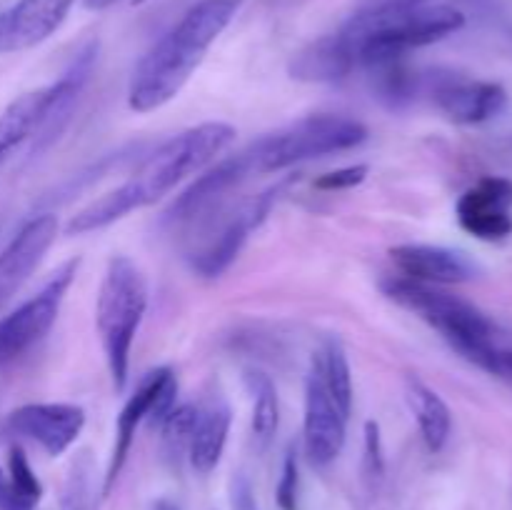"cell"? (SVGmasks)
Here are the masks:
<instances>
[{
    "label": "cell",
    "instance_id": "obj_1",
    "mask_svg": "<svg viewBox=\"0 0 512 510\" xmlns=\"http://www.w3.org/2000/svg\"><path fill=\"white\" fill-rule=\"evenodd\" d=\"M233 140L235 128L228 123H203L173 135L160 148H155L123 185L78 210L70 218L68 233H93L108 228L110 223L125 218L133 210L155 205L173 193L185 178L213 163Z\"/></svg>",
    "mask_w": 512,
    "mask_h": 510
},
{
    "label": "cell",
    "instance_id": "obj_2",
    "mask_svg": "<svg viewBox=\"0 0 512 510\" xmlns=\"http://www.w3.org/2000/svg\"><path fill=\"white\" fill-rule=\"evenodd\" d=\"M238 8L240 0H198L138 63L128 88L130 108L135 113H153L170 103L198 70L208 48L228 28Z\"/></svg>",
    "mask_w": 512,
    "mask_h": 510
},
{
    "label": "cell",
    "instance_id": "obj_3",
    "mask_svg": "<svg viewBox=\"0 0 512 510\" xmlns=\"http://www.w3.org/2000/svg\"><path fill=\"white\" fill-rule=\"evenodd\" d=\"M463 25V10L448 3L358 8L338 35L353 55L355 70H363L380 60L408 58L413 50L448 38Z\"/></svg>",
    "mask_w": 512,
    "mask_h": 510
},
{
    "label": "cell",
    "instance_id": "obj_4",
    "mask_svg": "<svg viewBox=\"0 0 512 510\" xmlns=\"http://www.w3.org/2000/svg\"><path fill=\"white\" fill-rule=\"evenodd\" d=\"M383 290L400 308L410 310L423 318L430 328L438 330L448 340L450 348L458 350L465 360L493 373L495 358L503 343L498 338V328L483 310L458 295L408 278L385 280Z\"/></svg>",
    "mask_w": 512,
    "mask_h": 510
},
{
    "label": "cell",
    "instance_id": "obj_5",
    "mask_svg": "<svg viewBox=\"0 0 512 510\" xmlns=\"http://www.w3.org/2000/svg\"><path fill=\"white\" fill-rule=\"evenodd\" d=\"M148 310V283L143 270L128 255H115L100 280L95 303V328L103 345L110 380L118 393L128 385L130 350Z\"/></svg>",
    "mask_w": 512,
    "mask_h": 510
},
{
    "label": "cell",
    "instance_id": "obj_6",
    "mask_svg": "<svg viewBox=\"0 0 512 510\" xmlns=\"http://www.w3.org/2000/svg\"><path fill=\"white\" fill-rule=\"evenodd\" d=\"M365 138H368V128L360 120L345 118V115H308L288 128L258 138L248 148L240 150V155L253 178V175L280 173L303 160L358 148L360 143H365Z\"/></svg>",
    "mask_w": 512,
    "mask_h": 510
},
{
    "label": "cell",
    "instance_id": "obj_7",
    "mask_svg": "<svg viewBox=\"0 0 512 510\" xmlns=\"http://www.w3.org/2000/svg\"><path fill=\"white\" fill-rule=\"evenodd\" d=\"M78 268V258L63 263L33 298H28L13 313L0 318V370L18 363L48 335V330L58 320L60 305H63L65 293L78 275Z\"/></svg>",
    "mask_w": 512,
    "mask_h": 510
},
{
    "label": "cell",
    "instance_id": "obj_8",
    "mask_svg": "<svg viewBox=\"0 0 512 510\" xmlns=\"http://www.w3.org/2000/svg\"><path fill=\"white\" fill-rule=\"evenodd\" d=\"M175 395H178V378H175V373L170 368H158L145 375L138 388H135V393L125 400L123 410H120L118 420H115L113 453H110V463L103 478V490H100L103 498L110 495V490L118 483L140 425L145 420H153L158 425L163 423L170 410L175 408Z\"/></svg>",
    "mask_w": 512,
    "mask_h": 510
},
{
    "label": "cell",
    "instance_id": "obj_9",
    "mask_svg": "<svg viewBox=\"0 0 512 510\" xmlns=\"http://www.w3.org/2000/svg\"><path fill=\"white\" fill-rule=\"evenodd\" d=\"M345 420H348V415L338 408L330 390L325 388L318 368L310 365L308 380H305L303 418V448L310 465L325 468L343 453Z\"/></svg>",
    "mask_w": 512,
    "mask_h": 510
},
{
    "label": "cell",
    "instance_id": "obj_10",
    "mask_svg": "<svg viewBox=\"0 0 512 510\" xmlns=\"http://www.w3.org/2000/svg\"><path fill=\"white\" fill-rule=\"evenodd\" d=\"M13 435L33 440L50 458L63 455L85 428V410L73 403H28L5 420Z\"/></svg>",
    "mask_w": 512,
    "mask_h": 510
},
{
    "label": "cell",
    "instance_id": "obj_11",
    "mask_svg": "<svg viewBox=\"0 0 512 510\" xmlns=\"http://www.w3.org/2000/svg\"><path fill=\"white\" fill-rule=\"evenodd\" d=\"M288 183L290 180H285V183L265 190L263 195H258V198L250 200L248 205L235 210V213L215 230L213 238H208L203 243V248L195 250L193 260H190L195 273L203 275V278H218L220 273H225V270L230 268V263L238 258L240 248H243V243L248 240L250 230L258 228L260 220H265V215L270 213L273 203L278 200V193Z\"/></svg>",
    "mask_w": 512,
    "mask_h": 510
},
{
    "label": "cell",
    "instance_id": "obj_12",
    "mask_svg": "<svg viewBox=\"0 0 512 510\" xmlns=\"http://www.w3.org/2000/svg\"><path fill=\"white\" fill-rule=\"evenodd\" d=\"M435 105L448 115L453 123L480 125L493 120L508 103L503 85L490 80H468L450 73L425 75Z\"/></svg>",
    "mask_w": 512,
    "mask_h": 510
},
{
    "label": "cell",
    "instance_id": "obj_13",
    "mask_svg": "<svg viewBox=\"0 0 512 510\" xmlns=\"http://www.w3.org/2000/svg\"><path fill=\"white\" fill-rule=\"evenodd\" d=\"M455 215L465 233L478 240H503L512 233V180L480 178L460 195Z\"/></svg>",
    "mask_w": 512,
    "mask_h": 510
},
{
    "label": "cell",
    "instance_id": "obj_14",
    "mask_svg": "<svg viewBox=\"0 0 512 510\" xmlns=\"http://www.w3.org/2000/svg\"><path fill=\"white\" fill-rule=\"evenodd\" d=\"M58 235V218L50 213L28 220L15 238L0 250V310L38 270Z\"/></svg>",
    "mask_w": 512,
    "mask_h": 510
},
{
    "label": "cell",
    "instance_id": "obj_15",
    "mask_svg": "<svg viewBox=\"0 0 512 510\" xmlns=\"http://www.w3.org/2000/svg\"><path fill=\"white\" fill-rule=\"evenodd\" d=\"M248 178V165H245L240 153L220 160L215 168H210L208 173L195 178V183H190L188 188L175 198V203L170 205L168 213H165V220L173 225H183L205 218V215H210V210L218 208V205L228 198L230 190L243 185Z\"/></svg>",
    "mask_w": 512,
    "mask_h": 510
},
{
    "label": "cell",
    "instance_id": "obj_16",
    "mask_svg": "<svg viewBox=\"0 0 512 510\" xmlns=\"http://www.w3.org/2000/svg\"><path fill=\"white\" fill-rule=\"evenodd\" d=\"M390 258L403 278L425 285H455L478 275V265L468 255L460 250L440 248V245H398L390 250Z\"/></svg>",
    "mask_w": 512,
    "mask_h": 510
},
{
    "label": "cell",
    "instance_id": "obj_17",
    "mask_svg": "<svg viewBox=\"0 0 512 510\" xmlns=\"http://www.w3.org/2000/svg\"><path fill=\"white\" fill-rule=\"evenodd\" d=\"M75 0H18L3 13L0 53L28 50L48 40L68 18Z\"/></svg>",
    "mask_w": 512,
    "mask_h": 510
},
{
    "label": "cell",
    "instance_id": "obj_18",
    "mask_svg": "<svg viewBox=\"0 0 512 510\" xmlns=\"http://www.w3.org/2000/svg\"><path fill=\"white\" fill-rule=\"evenodd\" d=\"M95 65V45H88L78 58L73 60L68 73L58 80V83L50 85V98L45 105L43 115H40V123L33 133V155L45 150L48 145H53L58 140V135L63 133V128L68 125L70 113H73V105L78 100L80 90L88 83L90 73H93Z\"/></svg>",
    "mask_w": 512,
    "mask_h": 510
},
{
    "label": "cell",
    "instance_id": "obj_19",
    "mask_svg": "<svg viewBox=\"0 0 512 510\" xmlns=\"http://www.w3.org/2000/svg\"><path fill=\"white\" fill-rule=\"evenodd\" d=\"M230 420L233 415L220 395H210L203 405H198V420H195L188 450V460L195 473L208 475L218 468L225 453V443H228Z\"/></svg>",
    "mask_w": 512,
    "mask_h": 510
},
{
    "label": "cell",
    "instance_id": "obj_20",
    "mask_svg": "<svg viewBox=\"0 0 512 510\" xmlns=\"http://www.w3.org/2000/svg\"><path fill=\"white\" fill-rule=\"evenodd\" d=\"M355 70V60L338 33L323 35L293 55L290 78L303 83H338Z\"/></svg>",
    "mask_w": 512,
    "mask_h": 510
},
{
    "label": "cell",
    "instance_id": "obj_21",
    "mask_svg": "<svg viewBox=\"0 0 512 510\" xmlns=\"http://www.w3.org/2000/svg\"><path fill=\"white\" fill-rule=\"evenodd\" d=\"M363 73L373 90V98H378L390 110L408 108L425 85V75L418 73L408 63V58L380 60V63L365 65Z\"/></svg>",
    "mask_w": 512,
    "mask_h": 510
},
{
    "label": "cell",
    "instance_id": "obj_22",
    "mask_svg": "<svg viewBox=\"0 0 512 510\" xmlns=\"http://www.w3.org/2000/svg\"><path fill=\"white\" fill-rule=\"evenodd\" d=\"M405 400H408L410 410L418 420L423 443L428 445L430 453H440L448 445L450 433H453V415H450L448 403L415 375L405 378Z\"/></svg>",
    "mask_w": 512,
    "mask_h": 510
},
{
    "label": "cell",
    "instance_id": "obj_23",
    "mask_svg": "<svg viewBox=\"0 0 512 510\" xmlns=\"http://www.w3.org/2000/svg\"><path fill=\"white\" fill-rule=\"evenodd\" d=\"M48 98L50 85L48 88H38L20 95L18 100H13V103L0 113V165L5 163V158H8L15 148H20L25 140L33 138L35 128H38L40 123V115H43L45 105H48Z\"/></svg>",
    "mask_w": 512,
    "mask_h": 510
},
{
    "label": "cell",
    "instance_id": "obj_24",
    "mask_svg": "<svg viewBox=\"0 0 512 510\" xmlns=\"http://www.w3.org/2000/svg\"><path fill=\"white\" fill-rule=\"evenodd\" d=\"M245 388H248L250 403H253V413H250L253 438L258 440L260 448H268V443L278 433L280 423L278 390H275V383L268 373L255 368L245 370Z\"/></svg>",
    "mask_w": 512,
    "mask_h": 510
},
{
    "label": "cell",
    "instance_id": "obj_25",
    "mask_svg": "<svg viewBox=\"0 0 512 510\" xmlns=\"http://www.w3.org/2000/svg\"><path fill=\"white\" fill-rule=\"evenodd\" d=\"M313 365L318 368L320 378H323L325 388L330 390L338 408L345 415H350V408H353V378H350V363L343 345L338 340H328L323 353L313 358Z\"/></svg>",
    "mask_w": 512,
    "mask_h": 510
},
{
    "label": "cell",
    "instance_id": "obj_26",
    "mask_svg": "<svg viewBox=\"0 0 512 510\" xmlns=\"http://www.w3.org/2000/svg\"><path fill=\"white\" fill-rule=\"evenodd\" d=\"M60 510H98V490H95V465L88 450L75 455L65 475Z\"/></svg>",
    "mask_w": 512,
    "mask_h": 510
},
{
    "label": "cell",
    "instance_id": "obj_27",
    "mask_svg": "<svg viewBox=\"0 0 512 510\" xmlns=\"http://www.w3.org/2000/svg\"><path fill=\"white\" fill-rule=\"evenodd\" d=\"M195 420H198V405L185 403L170 410L168 418L160 423V445H163V455L170 463H178L183 455H188Z\"/></svg>",
    "mask_w": 512,
    "mask_h": 510
},
{
    "label": "cell",
    "instance_id": "obj_28",
    "mask_svg": "<svg viewBox=\"0 0 512 510\" xmlns=\"http://www.w3.org/2000/svg\"><path fill=\"white\" fill-rule=\"evenodd\" d=\"M8 480L13 488L15 500L23 505V510H35V505L43 498V485H40L38 475L30 468L28 455L23 448H10L8 455Z\"/></svg>",
    "mask_w": 512,
    "mask_h": 510
},
{
    "label": "cell",
    "instance_id": "obj_29",
    "mask_svg": "<svg viewBox=\"0 0 512 510\" xmlns=\"http://www.w3.org/2000/svg\"><path fill=\"white\" fill-rule=\"evenodd\" d=\"M298 488H300L298 450L290 445L283 460V470H280L278 488H275V500H278L280 510H298Z\"/></svg>",
    "mask_w": 512,
    "mask_h": 510
},
{
    "label": "cell",
    "instance_id": "obj_30",
    "mask_svg": "<svg viewBox=\"0 0 512 510\" xmlns=\"http://www.w3.org/2000/svg\"><path fill=\"white\" fill-rule=\"evenodd\" d=\"M365 178H368V165H350V168H338L320 175L313 185L318 190H328V193H333V190L355 188V185L363 183Z\"/></svg>",
    "mask_w": 512,
    "mask_h": 510
},
{
    "label": "cell",
    "instance_id": "obj_31",
    "mask_svg": "<svg viewBox=\"0 0 512 510\" xmlns=\"http://www.w3.org/2000/svg\"><path fill=\"white\" fill-rule=\"evenodd\" d=\"M365 468H368L370 478H380L385 470L383 440H380V425L375 420L365 423Z\"/></svg>",
    "mask_w": 512,
    "mask_h": 510
},
{
    "label": "cell",
    "instance_id": "obj_32",
    "mask_svg": "<svg viewBox=\"0 0 512 510\" xmlns=\"http://www.w3.org/2000/svg\"><path fill=\"white\" fill-rule=\"evenodd\" d=\"M230 508L233 510H260L258 498H255L253 483L245 473L233 475L230 480Z\"/></svg>",
    "mask_w": 512,
    "mask_h": 510
},
{
    "label": "cell",
    "instance_id": "obj_33",
    "mask_svg": "<svg viewBox=\"0 0 512 510\" xmlns=\"http://www.w3.org/2000/svg\"><path fill=\"white\" fill-rule=\"evenodd\" d=\"M493 375H498V378H505L508 383H512V345H500L498 358H495V365H493Z\"/></svg>",
    "mask_w": 512,
    "mask_h": 510
},
{
    "label": "cell",
    "instance_id": "obj_34",
    "mask_svg": "<svg viewBox=\"0 0 512 510\" xmlns=\"http://www.w3.org/2000/svg\"><path fill=\"white\" fill-rule=\"evenodd\" d=\"M0 510H23V505L15 500L8 473L3 470V465H0Z\"/></svg>",
    "mask_w": 512,
    "mask_h": 510
},
{
    "label": "cell",
    "instance_id": "obj_35",
    "mask_svg": "<svg viewBox=\"0 0 512 510\" xmlns=\"http://www.w3.org/2000/svg\"><path fill=\"white\" fill-rule=\"evenodd\" d=\"M438 0H363L360 8H400V5H430Z\"/></svg>",
    "mask_w": 512,
    "mask_h": 510
},
{
    "label": "cell",
    "instance_id": "obj_36",
    "mask_svg": "<svg viewBox=\"0 0 512 510\" xmlns=\"http://www.w3.org/2000/svg\"><path fill=\"white\" fill-rule=\"evenodd\" d=\"M115 3H120V0H83V5L88 10H105Z\"/></svg>",
    "mask_w": 512,
    "mask_h": 510
},
{
    "label": "cell",
    "instance_id": "obj_37",
    "mask_svg": "<svg viewBox=\"0 0 512 510\" xmlns=\"http://www.w3.org/2000/svg\"><path fill=\"white\" fill-rule=\"evenodd\" d=\"M153 510H180V508L173 503V500L160 498V500H155V503H153Z\"/></svg>",
    "mask_w": 512,
    "mask_h": 510
},
{
    "label": "cell",
    "instance_id": "obj_38",
    "mask_svg": "<svg viewBox=\"0 0 512 510\" xmlns=\"http://www.w3.org/2000/svg\"><path fill=\"white\" fill-rule=\"evenodd\" d=\"M0 45H3V13H0Z\"/></svg>",
    "mask_w": 512,
    "mask_h": 510
},
{
    "label": "cell",
    "instance_id": "obj_39",
    "mask_svg": "<svg viewBox=\"0 0 512 510\" xmlns=\"http://www.w3.org/2000/svg\"><path fill=\"white\" fill-rule=\"evenodd\" d=\"M135 3H145V0H135Z\"/></svg>",
    "mask_w": 512,
    "mask_h": 510
}]
</instances>
